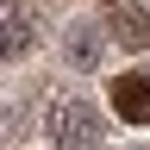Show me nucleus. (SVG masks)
Returning a JSON list of instances; mask_svg holds the SVG:
<instances>
[{"label":"nucleus","instance_id":"1","mask_svg":"<svg viewBox=\"0 0 150 150\" xmlns=\"http://www.w3.org/2000/svg\"><path fill=\"white\" fill-rule=\"evenodd\" d=\"M44 138H50V150H100L106 144L100 106L81 100V94H56L44 106Z\"/></svg>","mask_w":150,"mask_h":150},{"label":"nucleus","instance_id":"2","mask_svg":"<svg viewBox=\"0 0 150 150\" xmlns=\"http://www.w3.org/2000/svg\"><path fill=\"white\" fill-rule=\"evenodd\" d=\"M38 38V19L25 0H0V63H13V56H25Z\"/></svg>","mask_w":150,"mask_h":150},{"label":"nucleus","instance_id":"3","mask_svg":"<svg viewBox=\"0 0 150 150\" xmlns=\"http://www.w3.org/2000/svg\"><path fill=\"white\" fill-rule=\"evenodd\" d=\"M112 106L125 125H150V75H112Z\"/></svg>","mask_w":150,"mask_h":150},{"label":"nucleus","instance_id":"4","mask_svg":"<svg viewBox=\"0 0 150 150\" xmlns=\"http://www.w3.org/2000/svg\"><path fill=\"white\" fill-rule=\"evenodd\" d=\"M112 38L131 44V50H150V13H119L112 19Z\"/></svg>","mask_w":150,"mask_h":150}]
</instances>
